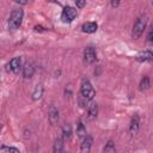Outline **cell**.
Wrapping results in <instances>:
<instances>
[{
    "label": "cell",
    "mask_w": 153,
    "mask_h": 153,
    "mask_svg": "<svg viewBox=\"0 0 153 153\" xmlns=\"http://www.w3.org/2000/svg\"><path fill=\"white\" fill-rule=\"evenodd\" d=\"M97 60V53L93 47H86L84 50V62L86 65H92Z\"/></svg>",
    "instance_id": "5b68a950"
},
{
    "label": "cell",
    "mask_w": 153,
    "mask_h": 153,
    "mask_svg": "<svg viewBox=\"0 0 153 153\" xmlns=\"http://www.w3.org/2000/svg\"><path fill=\"white\" fill-rule=\"evenodd\" d=\"M152 33H153V31H152V29H149V32H148V35H147V41L148 42H152Z\"/></svg>",
    "instance_id": "7402d4cb"
},
{
    "label": "cell",
    "mask_w": 153,
    "mask_h": 153,
    "mask_svg": "<svg viewBox=\"0 0 153 153\" xmlns=\"http://www.w3.org/2000/svg\"><path fill=\"white\" fill-rule=\"evenodd\" d=\"M118 5H120L118 1H111V6H112V7H116V6H118Z\"/></svg>",
    "instance_id": "603a6c76"
},
{
    "label": "cell",
    "mask_w": 153,
    "mask_h": 153,
    "mask_svg": "<svg viewBox=\"0 0 153 153\" xmlns=\"http://www.w3.org/2000/svg\"><path fill=\"white\" fill-rule=\"evenodd\" d=\"M140 90L141 91H146V90H148L149 88V86H151V81H149V76H147V75H145V76H142V79H141V81H140Z\"/></svg>",
    "instance_id": "ac0fdd59"
},
{
    "label": "cell",
    "mask_w": 153,
    "mask_h": 153,
    "mask_svg": "<svg viewBox=\"0 0 153 153\" xmlns=\"http://www.w3.org/2000/svg\"><path fill=\"white\" fill-rule=\"evenodd\" d=\"M7 68V71L10 72H13L14 74H17V73H19V71H20V68H22V59L19 57V56H17V57H13L8 63H7V66H6Z\"/></svg>",
    "instance_id": "8992f818"
},
{
    "label": "cell",
    "mask_w": 153,
    "mask_h": 153,
    "mask_svg": "<svg viewBox=\"0 0 153 153\" xmlns=\"http://www.w3.org/2000/svg\"><path fill=\"white\" fill-rule=\"evenodd\" d=\"M71 137H72V126L69 123H66L62 127V139L69 140Z\"/></svg>",
    "instance_id": "5bb4252c"
},
{
    "label": "cell",
    "mask_w": 153,
    "mask_h": 153,
    "mask_svg": "<svg viewBox=\"0 0 153 153\" xmlns=\"http://www.w3.org/2000/svg\"><path fill=\"white\" fill-rule=\"evenodd\" d=\"M63 152V139L57 137L53 146V153H62Z\"/></svg>",
    "instance_id": "4fadbf2b"
},
{
    "label": "cell",
    "mask_w": 153,
    "mask_h": 153,
    "mask_svg": "<svg viewBox=\"0 0 153 153\" xmlns=\"http://www.w3.org/2000/svg\"><path fill=\"white\" fill-rule=\"evenodd\" d=\"M75 4L78 7H84L86 5V1H75Z\"/></svg>",
    "instance_id": "44dd1931"
},
{
    "label": "cell",
    "mask_w": 153,
    "mask_h": 153,
    "mask_svg": "<svg viewBox=\"0 0 153 153\" xmlns=\"http://www.w3.org/2000/svg\"><path fill=\"white\" fill-rule=\"evenodd\" d=\"M48 121L51 126H55L59 121V110L54 105H50L48 109Z\"/></svg>",
    "instance_id": "52a82bcc"
},
{
    "label": "cell",
    "mask_w": 153,
    "mask_h": 153,
    "mask_svg": "<svg viewBox=\"0 0 153 153\" xmlns=\"http://www.w3.org/2000/svg\"><path fill=\"white\" fill-rule=\"evenodd\" d=\"M8 153H20L19 149H17L16 147H10L8 148Z\"/></svg>",
    "instance_id": "ffe728a7"
},
{
    "label": "cell",
    "mask_w": 153,
    "mask_h": 153,
    "mask_svg": "<svg viewBox=\"0 0 153 153\" xmlns=\"http://www.w3.org/2000/svg\"><path fill=\"white\" fill-rule=\"evenodd\" d=\"M136 60H137L139 62H151V61L153 60V54H152L151 50L141 51L140 54H137Z\"/></svg>",
    "instance_id": "30bf717a"
},
{
    "label": "cell",
    "mask_w": 153,
    "mask_h": 153,
    "mask_svg": "<svg viewBox=\"0 0 153 153\" xmlns=\"http://www.w3.org/2000/svg\"><path fill=\"white\" fill-rule=\"evenodd\" d=\"M139 127H140V117H139V115H134V117L130 121V126H129L130 134L135 135L137 133V130H139Z\"/></svg>",
    "instance_id": "8fae6325"
},
{
    "label": "cell",
    "mask_w": 153,
    "mask_h": 153,
    "mask_svg": "<svg viewBox=\"0 0 153 153\" xmlns=\"http://www.w3.org/2000/svg\"><path fill=\"white\" fill-rule=\"evenodd\" d=\"M62 153H69V152H62Z\"/></svg>",
    "instance_id": "d4e9b609"
},
{
    "label": "cell",
    "mask_w": 153,
    "mask_h": 153,
    "mask_svg": "<svg viewBox=\"0 0 153 153\" xmlns=\"http://www.w3.org/2000/svg\"><path fill=\"white\" fill-rule=\"evenodd\" d=\"M82 31L86 32V33H93L97 31L98 29V25L96 22H87V23H84L82 26H81Z\"/></svg>",
    "instance_id": "7c38bea8"
},
{
    "label": "cell",
    "mask_w": 153,
    "mask_h": 153,
    "mask_svg": "<svg viewBox=\"0 0 153 153\" xmlns=\"http://www.w3.org/2000/svg\"><path fill=\"white\" fill-rule=\"evenodd\" d=\"M87 114H88V117H90L91 120H93V118L97 117V115H98V105H97V103H92V104L88 106Z\"/></svg>",
    "instance_id": "2e32d148"
},
{
    "label": "cell",
    "mask_w": 153,
    "mask_h": 153,
    "mask_svg": "<svg viewBox=\"0 0 153 153\" xmlns=\"http://www.w3.org/2000/svg\"><path fill=\"white\" fill-rule=\"evenodd\" d=\"M146 26H147V17H146V16H140V17L135 20V23H134V25H133L131 37H133L134 39L140 38L141 35L143 33Z\"/></svg>",
    "instance_id": "3957f363"
},
{
    "label": "cell",
    "mask_w": 153,
    "mask_h": 153,
    "mask_svg": "<svg viewBox=\"0 0 153 153\" xmlns=\"http://www.w3.org/2000/svg\"><path fill=\"white\" fill-rule=\"evenodd\" d=\"M92 143H93V139L92 136L90 135H86L82 140V143L80 146V152L81 153H90V149L92 147Z\"/></svg>",
    "instance_id": "ba28073f"
},
{
    "label": "cell",
    "mask_w": 153,
    "mask_h": 153,
    "mask_svg": "<svg viewBox=\"0 0 153 153\" xmlns=\"http://www.w3.org/2000/svg\"><path fill=\"white\" fill-rule=\"evenodd\" d=\"M23 17H24V12L22 8H14L8 18V29L14 31L20 27L22 22H23Z\"/></svg>",
    "instance_id": "6da1fadb"
},
{
    "label": "cell",
    "mask_w": 153,
    "mask_h": 153,
    "mask_svg": "<svg viewBox=\"0 0 153 153\" xmlns=\"http://www.w3.org/2000/svg\"><path fill=\"white\" fill-rule=\"evenodd\" d=\"M76 135L80 139L86 136V128H85V126H84V123L81 121H79L78 124H76Z\"/></svg>",
    "instance_id": "e0dca14e"
},
{
    "label": "cell",
    "mask_w": 153,
    "mask_h": 153,
    "mask_svg": "<svg viewBox=\"0 0 153 153\" xmlns=\"http://www.w3.org/2000/svg\"><path fill=\"white\" fill-rule=\"evenodd\" d=\"M78 16V10L72 7V6H66L63 10H62V13H61V20L63 23H71L73 22Z\"/></svg>",
    "instance_id": "277c9868"
},
{
    "label": "cell",
    "mask_w": 153,
    "mask_h": 153,
    "mask_svg": "<svg viewBox=\"0 0 153 153\" xmlns=\"http://www.w3.org/2000/svg\"><path fill=\"white\" fill-rule=\"evenodd\" d=\"M80 94L84 99H86L87 102L93 99L94 94H96V91L91 84V81L87 79V78H82L81 79V84H80Z\"/></svg>",
    "instance_id": "7a4b0ae2"
},
{
    "label": "cell",
    "mask_w": 153,
    "mask_h": 153,
    "mask_svg": "<svg viewBox=\"0 0 153 153\" xmlns=\"http://www.w3.org/2000/svg\"><path fill=\"white\" fill-rule=\"evenodd\" d=\"M35 73V67L31 62H25L23 66V78L30 79Z\"/></svg>",
    "instance_id": "9c48e42d"
},
{
    "label": "cell",
    "mask_w": 153,
    "mask_h": 153,
    "mask_svg": "<svg viewBox=\"0 0 153 153\" xmlns=\"http://www.w3.org/2000/svg\"><path fill=\"white\" fill-rule=\"evenodd\" d=\"M42 94H43V86L41 84H38V85L35 86V88L32 91V94H31L32 96V99L33 100H37V99H39L42 97Z\"/></svg>",
    "instance_id": "9a60e30c"
},
{
    "label": "cell",
    "mask_w": 153,
    "mask_h": 153,
    "mask_svg": "<svg viewBox=\"0 0 153 153\" xmlns=\"http://www.w3.org/2000/svg\"><path fill=\"white\" fill-rule=\"evenodd\" d=\"M115 152V143L112 140H109L104 147V153H114Z\"/></svg>",
    "instance_id": "d6986e66"
},
{
    "label": "cell",
    "mask_w": 153,
    "mask_h": 153,
    "mask_svg": "<svg viewBox=\"0 0 153 153\" xmlns=\"http://www.w3.org/2000/svg\"><path fill=\"white\" fill-rule=\"evenodd\" d=\"M35 30H36V31H42V30H43V27H42V26L36 25V26H35Z\"/></svg>",
    "instance_id": "cb8c5ba5"
}]
</instances>
